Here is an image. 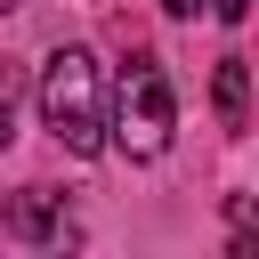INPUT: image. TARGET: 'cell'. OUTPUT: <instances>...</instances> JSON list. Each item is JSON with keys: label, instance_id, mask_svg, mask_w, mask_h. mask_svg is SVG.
Segmentation results:
<instances>
[{"label": "cell", "instance_id": "cell-1", "mask_svg": "<svg viewBox=\"0 0 259 259\" xmlns=\"http://www.w3.org/2000/svg\"><path fill=\"white\" fill-rule=\"evenodd\" d=\"M170 130H178V97H170V73L138 49L113 81V105H105V138L130 154V162H162L170 154Z\"/></svg>", "mask_w": 259, "mask_h": 259}, {"label": "cell", "instance_id": "cell-2", "mask_svg": "<svg viewBox=\"0 0 259 259\" xmlns=\"http://www.w3.org/2000/svg\"><path fill=\"white\" fill-rule=\"evenodd\" d=\"M40 121L65 154H97L105 146V81H97V57L89 49H57L49 73H40Z\"/></svg>", "mask_w": 259, "mask_h": 259}, {"label": "cell", "instance_id": "cell-3", "mask_svg": "<svg viewBox=\"0 0 259 259\" xmlns=\"http://www.w3.org/2000/svg\"><path fill=\"white\" fill-rule=\"evenodd\" d=\"M8 227H16V235H32V243H73V219L57 210V194H49V186H24V194H16V210H8Z\"/></svg>", "mask_w": 259, "mask_h": 259}, {"label": "cell", "instance_id": "cell-4", "mask_svg": "<svg viewBox=\"0 0 259 259\" xmlns=\"http://www.w3.org/2000/svg\"><path fill=\"white\" fill-rule=\"evenodd\" d=\"M210 97H219V121H227V130H243V121H251V73H243V57H219Z\"/></svg>", "mask_w": 259, "mask_h": 259}, {"label": "cell", "instance_id": "cell-5", "mask_svg": "<svg viewBox=\"0 0 259 259\" xmlns=\"http://www.w3.org/2000/svg\"><path fill=\"white\" fill-rule=\"evenodd\" d=\"M16 97H24V73H16V65H0V146L16 138Z\"/></svg>", "mask_w": 259, "mask_h": 259}, {"label": "cell", "instance_id": "cell-6", "mask_svg": "<svg viewBox=\"0 0 259 259\" xmlns=\"http://www.w3.org/2000/svg\"><path fill=\"white\" fill-rule=\"evenodd\" d=\"M219 16H227V24H243V16H251V0H219Z\"/></svg>", "mask_w": 259, "mask_h": 259}, {"label": "cell", "instance_id": "cell-7", "mask_svg": "<svg viewBox=\"0 0 259 259\" xmlns=\"http://www.w3.org/2000/svg\"><path fill=\"white\" fill-rule=\"evenodd\" d=\"M162 8H170V16H194V0H162Z\"/></svg>", "mask_w": 259, "mask_h": 259}, {"label": "cell", "instance_id": "cell-8", "mask_svg": "<svg viewBox=\"0 0 259 259\" xmlns=\"http://www.w3.org/2000/svg\"><path fill=\"white\" fill-rule=\"evenodd\" d=\"M8 8H24V0H0V16H8Z\"/></svg>", "mask_w": 259, "mask_h": 259}]
</instances>
